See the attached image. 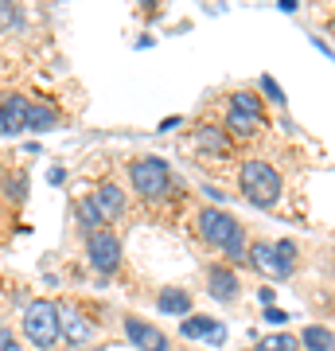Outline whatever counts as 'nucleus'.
Listing matches in <instances>:
<instances>
[{
	"label": "nucleus",
	"instance_id": "obj_14",
	"mask_svg": "<svg viewBox=\"0 0 335 351\" xmlns=\"http://www.w3.org/2000/svg\"><path fill=\"white\" fill-rule=\"evenodd\" d=\"M258 129H261V117H249V113H242V110L226 113V133H230V137H253Z\"/></svg>",
	"mask_w": 335,
	"mask_h": 351
},
{
	"label": "nucleus",
	"instance_id": "obj_24",
	"mask_svg": "<svg viewBox=\"0 0 335 351\" xmlns=\"http://www.w3.org/2000/svg\"><path fill=\"white\" fill-rule=\"evenodd\" d=\"M288 313L285 308H277V304H265V324H285Z\"/></svg>",
	"mask_w": 335,
	"mask_h": 351
},
{
	"label": "nucleus",
	"instance_id": "obj_28",
	"mask_svg": "<svg viewBox=\"0 0 335 351\" xmlns=\"http://www.w3.org/2000/svg\"><path fill=\"white\" fill-rule=\"evenodd\" d=\"M164 133H172V129H179V117H168V121H160Z\"/></svg>",
	"mask_w": 335,
	"mask_h": 351
},
{
	"label": "nucleus",
	"instance_id": "obj_2",
	"mask_svg": "<svg viewBox=\"0 0 335 351\" xmlns=\"http://www.w3.org/2000/svg\"><path fill=\"white\" fill-rule=\"evenodd\" d=\"M129 180H133V191L149 203L164 199L172 191V168L160 156H140V160H133L129 164Z\"/></svg>",
	"mask_w": 335,
	"mask_h": 351
},
{
	"label": "nucleus",
	"instance_id": "obj_13",
	"mask_svg": "<svg viewBox=\"0 0 335 351\" xmlns=\"http://www.w3.org/2000/svg\"><path fill=\"white\" fill-rule=\"evenodd\" d=\"M300 348H304V351H332V348H335V336H332V328L308 324L304 332H300Z\"/></svg>",
	"mask_w": 335,
	"mask_h": 351
},
{
	"label": "nucleus",
	"instance_id": "obj_17",
	"mask_svg": "<svg viewBox=\"0 0 335 351\" xmlns=\"http://www.w3.org/2000/svg\"><path fill=\"white\" fill-rule=\"evenodd\" d=\"M199 145H203L207 152H214V156H226V152H230V141H226L219 129H211V125L199 129Z\"/></svg>",
	"mask_w": 335,
	"mask_h": 351
},
{
	"label": "nucleus",
	"instance_id": "obj_15",
	"mask_svg": "<svg viewBox=\"0 0 335 351\" xmlns=\"http://www.w3.org/2000/svg\"><path fill=\"white\" fill-rule=\"evenodd\" d=\"M55 110L51 106H27V121L24 129H32V133H47V129H55Z\"/></svg>",
	"mask_w": 335,
	"mask_h": 351
},
{
	"label": "nucleus",
	"instance_id": "obj_22",
	"mask_svg": "<svg viewBox=\"0 0 335 351\" xmlns=\"http://www.w3.org/2000/svg\"><path fill=\"white\" fill-rule=\"evenodd\" d=\"M261 94L273 101V106H285V90L277 86V78H269V75H261Z\"/></svg>",
	"mask_w": 335,
	"mask_h": 351
},
{
	"label": "nucleus",
	"instance_id": "obj_30",
	"mask_svg": "<svg viewBox=\"0 0 335 351\" xmlns=\"http://www.w3.org/2000/svg\"><path fill=\"white\" fill-rule=\"evenodd\" d=\"M332 32H335V16H332Z\"/></svg>",
	"mask_w": 335,
	"mask_h": 351
},
{
	"label": "nucleus",
	"instance_id": "obj_12",
	"mask_svg": "<svg viewBox=\"0 0 335 351\" xmlns=\"http://www.w3.org/2000/svg\"><path fill=\"white\" fill-rule=\"evenodd\" d=\"M156 308L164 316H191V297H187L184 289H160V297H156Z\"/></svg>",
	"mask_w": 335,
	"mask_h": 351
},
{
	"label": "nucleus",
	"instance_id": "obj_23",
	"mask_svg": "<svg viewBox=\"0 0 335 351\" xmlns=\"http://www.w3.org/2000/svg\"><path fill=\"white\" fill-rule=\"evenodd\" d=\"M273 250H277V258H281L285 265H293V262H297V242L281 239V242H273Z\"/></svg>",
	"mask_w": 335,
	"mask_h": 351
},
{
	"label": "nucleus",
	"instance_id": "obj_32",
	"mask_svg": "<svg viewBox=\"0 0 335 351\" xmlns=\"http://www.w3.org/2000/svg\"><path fill=\"white\" fill-rule=\"evenodd\" d=\"M246 351H258V348H246Z\"/></svg>",
	"mask_w": 335,
	"mask_h": 351
},
{
	"label": "nucleus",
	"instance_id": "obj_21",
	"mask_svg": "<svg viewBox=\"0 0 335 351\" xmlns=\"http://www.w3.org/2000/svg\"><path fill=\"white\" fill-rule=\"evenodd\" d=\"M297 348H300L297 336H265L258 343V351H297Z\"/></svg>",
	"mask_w": 335,
	"mask_h": 351
},
{
	"label": "nucleus",
	"instance_id": "obj_18",
	"mask_svg": "<svg viewBox=\"0 0 335 351\" xmlns=\"http://www.w3.org/2000/svg\"><path fill=\"white\" fill-rule=\"evenodd\" d=\"M223 250H226V262H230V265H246L249 246H246V230H242V226H238V234H234L230 242H226Z\"/></svg>",
	"mask_w": 335,
	"mask_h": 351
},
{
	"label": "nucleus",
	"instance_id": "obj_16",
	"mask_svg": "<svg viewBox=\"0 0 335 351\" xmlns=\"http://www.w3.org/2000/svg\"><path fill=\"white\" fill-rule=\"evenodd\" d=\"M214 328H219V324H214L211 316H187L184 324H179V336H184V339H207Z\"/></svg>",
	"mask_w": 335,
	"mask_h": 351
},
{
	"label": "nucleus",
	"instance_id": "obj_5",
	"mask_svg": "<svg viewBox=\"0 0 335 351\" xmlns=\"http://www.w3.org/2000/svg\"><path fill=\"white\" fill-rule=\"evenodd\" d=\"M238 226L242 223H238L234 215H226L223 207H203V211H199V234H203L207 246H219V250H223L226 242L238 234Z\"/></svg>",
	"mask_w": 335,
	"mask_h": 351
},
{
	"label": "nucleus",
	"instance_id": "obj_19",
	"mask_svg": "<svg viewBox=\"0 0 335 351\" xmlns=\"http://www.w3.org/2000/svg\"><path fill=\"white\" fill-rule=\"evenodd\" d=\"M78 223L86 226V234H94V230H101V215H98V207H94V199H78Z\"/></svg>",
	"mask_w": 335,
	"mask_h": 351
},
{
	"label": "nucleus",
	"instance_id": "obj_31",
	"mask_svg": "<svg viewBox=\"0 0 335 351\" xmlns=\"http://www.w3.org/2000/svg\"><path fill=\"white\" fill-rule=\"evenodd\" d=\"M90 351H101V348H90Z\"/></svg>",
	"mask_w": 335,
	"mask_h": 351
},
{
	"label": "nucleus",
	"instance_id": "obj_7",
	"mask_svg": "<svg viewBox=\"0 0 335 351\" xmlns=\"http://www.w3.org/2000/svg\"><path fill=\"white\" fill-rule=\"evenodd\" d=\"M59 328H62V339L75 343V348H86L90 339H94V324H90L78 308H71V304H66V308L59 304Z\"/></svg>",
	"mask_w": 335,
	"mask_h": 351
},
{
	"label": "nucleus",
	"instance_id": "obj_1",
	"mask_svg": "<svg viewBox=\"0 0 335 351\" xmlns=\"http://www.w3.org/2000/svg\"><path fill=\"white\" fill-rule=\"evenodd\" d=\"M238 184H242V195H246L253 207H273L285 191V180L269 160H246L242 172H238Z\"/></svg>",
	"mask_w": 335,
	"mask_h": 351
},
{
	"label": "nucleus",
	"instance_id": "obj_26",
	"mask_svg": "<svg viewBox=\"0 0 335 351\" xmlns=\"http://www.w3.org/2000/svg\"><path fill=\"white\" fill-rule=\"evenodd\" d=\"M24 180H8V195H12V199H24Z\"/></svg>",
	"mask_w": 335,
	"mask_h": 351
},
{
	"label": "nucleus",
	"instance_id": "obj_11",
	"mask_svg": "<svg viewBox=\"0 0 335 351\" xmlns=\"http://www.w3.org/2000/svg\"><path fill=\"white\" fill-rule=\"evenodd\" d=\"M27 106H32V101H27L24 94H4V98H0V113H4V133H20V129H24Z\"/></svg>",
	"mask_w": 335,
	"mask_h": 351
},
{
	"label": "nucleus",
	"instance_id": "obj_6",
	"mask_svg": "<svg viewBox=\"0 0 335 351\" xmlns=\"http://www.w3.org/2000/svg\"><path fill=\"white\" fill-rule=\"evenodd\" d=\"M125 336H129V343L140 348V351H168V336H164L156 324L140 320V316H125Z\"/></svg>",
	"mask_w": 335,
	"mask_h": 351
},
{
	"label": "nucleus",
	"instance_id": "obj_20",
	"mask_svg": "<svg viewBox=\"0 0 335 351\" xmlns=\"http://www.w3.org/2000/svg\"><path fill=\"white\" fill-rule=\"evenodd\" d=\"M230 110H242V113H249V117H261V98L249 94V90H238L234 98H230Z\"/></svg>",
	"mask_w": 335,
	"mask_h": 351
},
{
	"label": "nucleus",
	"instance_id": "obj_10",
	"mask_svg": "<svg viewBox=\"0 0 335 351\" xmlns=\"http://www.w3.org/2000/svg\"><path fill=\"white\" fill-rule=\"evenodd\" d=\"M94 207H98L101 223H113V219L125 211V191L117 188V184H101V188L94 191Z\"/></svg>",
	"mask_w": 335,
	"mask_h": 351
},
{
	"label": "nucleus",
	"instance_id": "obj_8",
	"mask_svg": "<svg viewBox=\"0 0 335 351\" xmlns=\"http://www.w3.org/2000/svg\"><path fill=\"white\" fill-rule=\"evenodd\" d=\"M246 265H253L261 277H288V274H293V265L281 262V258H277V250L269 246V242H253V246H249Z\"/></svg>",
	"mask_w": 335,
	"mask_h": 351
},
{
	"label": "nucleus",
	"instance_id": "obj_29",
	"mask_svg": "<svg viewBox=\"0 0 335 351\" xmlns=\"http://www.w3.org/2000/svg\"><path fill=\"white\" fill-rule=\"evenodd\" d=\"M0 137H4V113H0Z\"/></svg>",
	"mask_w": 335,
	"mask_h": 351
},
{
	"label": "nucleus",
	"instance_id": "obj_27",
	"mask_svg": "<svg viewBox=\"0 0 335 351\" xmlns=\"http://www.w3.org/2000/svg\"><path fill=\"white\" fill-rule=\"evenodd\" d=\"M312 47L320 51V55H327V59H335V51H332V43H323V39H320V36L312 39Z\"/></svg>",
	"mask_w": 335,
	"mask_h": 351
},
{
	"label": "nucleus",
	"instance_id": "obj_9",
	"mask_svg": "<svg viewBox=\"0 0 335 351\" xmlns=\"http://www.w3.org/2000/svg\"><path fill=\"white\" fill-rule=\"evenodd\" d=\"M207 293L223 304L238 301V274L230 265H211V269H207Z\"/></svg>",
	"mask_w": 335,
	"mask_h": 351
},
{
	"label": "nucleus",
	"instance_id": "obj_3",
	"mask_svg": "<svg viewBox=\"0 0 335 351\" xmlns=\"http://www.w3.org/2000/svg\"><path fill=\"white\" fill-rule=\"evenodd\" d=\"M24 332L27 339L36 343V348L51 351L55 343L62 339V328H59V304L51 301V297H39L24 308Z\"/></svg>",
	"mask_w": 335,
	"mask_h": 351
},
{
	"label": "nucleus",
	"instance_id": "obj_4",
	"mask_svg": "<svg viewBox=\"0 0 335 351\" xmlns=\"http://www.w3.org/2000/svg\"><path fill=\"white\" fill-rule=\"evenodd\" d=\"M86 254H90V265L98 274H113L121 265V239L113 234L110 226H101V230L86 234Z\"/></svg>",
	"mask_w": 335,
	"mask_h": 351
},
{
	"label": "nucleus",
	"instance_id": "obj_25",
	"mask_svg": "<svg viewBox=\"0 0 335 351\" xmlns=\"http://www.w3.org/2000/svg\"><path fill=\"white\" fill-rule=\"evenodd\" d=\"M0 351H20V348H16L12 328H0Z\"/></svg>",
	"mask_w": 335,
	"mask_h": 351
}]
</instances>
